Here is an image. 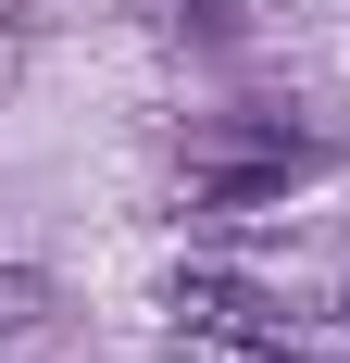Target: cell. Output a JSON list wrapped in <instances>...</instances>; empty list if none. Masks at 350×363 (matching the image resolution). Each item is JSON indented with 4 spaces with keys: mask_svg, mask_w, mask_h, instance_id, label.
Masks as SVG:
<instances>
[{
    "mask_svg": "<svg viewBox=\"0 0 350 363\" xmlns=\"http://www.w3.org/2000/svg\"><path fill=\"white\" fill-rule=\"evenodd\" d=\"M325 150L300 138V125H276V113H201L188 125V201L201 213H250V201H276L288 176H313Z\"/></svg>",
    "mask_w": 350,
    "mask_h": 363,
    "instance_id": "cell-1",
    "label": "cell"
},
{
    "mask_svg": "<svg viewBox=\"0 0 350 363\" xmlns=\"http://www.w3.org/2000/svg\"><path fill=\"white\" fill-rule=\"evenodd\" d=\"M163 313H175V338H288V351H300V313H288L263 276H225V263H188L163 289Z\"/></svg>",
    "mask_w": 350,
    "mask_h": 363,
    "instance_id": "cell-2",
    "label": "cell"
},
{
    "mask_svg": "<svg viewBox=\"0 0 350 363\" xmlns=\"http://www.w3.org/2000/svg\"><path fill=\"white\" fill-rule=\"evenodd\" d=\"M38 326H50V276L0 263V351H13V338H38Z\"/></svg>",
    "mask_w": 350,
    "mask_h": 363,
    "instance_id": "cell-3",
    "label": "cell"
},
{
    "mask_svg": "<svg viewBox=\"0 0 350 363\" xmlns=\"http://www.w3.org/2000/svg\"><path fill=\"white\" fill-rule=\"evenodd\" d=\"M163 351L175 363H300L288 338H175V326H163Z\"/></svg>",
    "mask_w": 350,
    "mask_h": 363,
    "instance_id": "cell-4",
    "label": "cell"
}]
</instances>
